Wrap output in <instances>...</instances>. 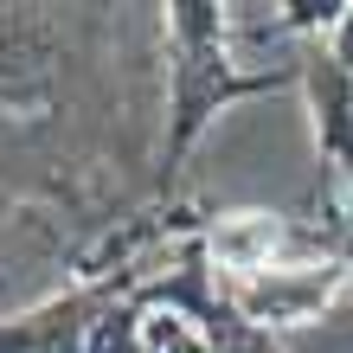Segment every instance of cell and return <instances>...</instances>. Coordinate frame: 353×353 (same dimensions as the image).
<instances>
[{
	"label": "cell",
	"instance_id": "cell-1",
	"mask_svg": "<svg viewBox=\"0 0 353 353\" xmlns=\"http://www.w3.org/2000/svg\"><path fill=\"white\" fill-rule=\"evenodd\" d=\"M270 251H276V219H263V212H238L212 232V257L232 270H263Z\"/></svg>",
	"mask_w": 353,
	"mask_h": 353
}]
</instances>
